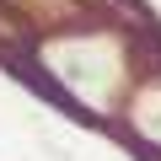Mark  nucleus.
<instances>
[{"mask_svg":"<svg viewBox=\"0 0 161 161\" xmlns=\"http://www.w3.org/2000/svg\"><path fill=\"white\" fill-rule=\"evenodd\" d=\"M6 64L16 70V80H27V86H32L38 97H48V102H54V108H64L70 118H86V113H80V108H75V97H70L64 86H54V80H48V75H43V70H38L32 59H6Z\"/></svg>","mask_w":161,"mask_h":161,"instance_id":"obj_1","label":"nucleus"}]
</instances>
